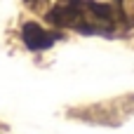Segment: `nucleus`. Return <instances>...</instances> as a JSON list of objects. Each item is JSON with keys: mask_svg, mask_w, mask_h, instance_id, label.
Returning a JSON list of instances; mask_svg holds the SVG:
<instances>
[{"mask_svg": "<svg viewBox=\"0 0 134 134\" xmlns=\"http://www.w3.org/2000/svg\"><path fill=\"white\" fill-rule=\"evenodd\" d=\"M47 19L57 28H71L87 35H113L127 26L115 2L97 0H59L47 12Z\"/></svg>", "mask_w": 134, "mask_h": 134, "instance_id": "nucleus-1", "label": "nucleus"}, {"mask_svg": "<svg viewBox=\"0 0 134 134\" xmlns=\"http://www.w3.org/2000/svg\"><path fill=\"white\" fill-rule=\"evenodd\" d=\"M57 38H59L57 31H47V28H42L33 21H28L21 28V40L28 49H47L57 42Z\"/></svg>", "mask_w": 134, "mask_h": 134, "instance_id": "nucleus-2", "label": "nucleus"}, {"mask_svg": "<svg viewBox=\"0 0 134 134\" xmlns=\"http://www.w3.org/2000/svg\"><path fill=\"white\" fill-rule=\"evenodd\" d=\"M24 2H26V5H31V7H38L42 0H24Z\"/></svg>", "mask_w": 134, "mask_h": 134, "instance_id": "nucleus-3", "label": "nucleus"}]
</instances>
